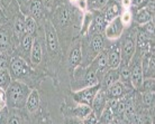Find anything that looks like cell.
<instances>
[{
  "label": "cell",
  "mask_w": 155,
  "mask_h": 124,
  "mask_svg": "<svg viewBox=\"0 0 155 124\" xmlns=\"http://www.w3.org/2000/svg\"><path fill=\"white\" fill-rule=\"evenodd\" d=\"M115 119L113 111L110 110L108 105H106V107L102 110V112L99 115V124H110Z\"/></svg>",
  "instance_id": "obj_20"
},
{
  "label": "cell",
  "mask_w": 155,
  "mask_h": 124,
  "mask_svg": "<svg viewBox=\"0 0 155 124\" xmlns=\"http://www.w3.org/2000/svg\"><path fill=\"white\" fill-rule=\"evenodd\" d=\"M53 1H54V0H44V2H45L46 6H51V5L53 4Z\"/></svg>",
  "instance_id": "obj_44"
},
{
  "label": "cell",
  "mask_w": 155,
  "mask_h": 124,
  "mask_svg": "<svg viewBox=\"0 0 155 124\" xmlns=\"http://www.w3.org/2000/svg\"><path fill=\"white\" fill-rule=\"evenodd\" d=\"M110 124H123L121 123V122H120V121H118V120H115V119H114V121L113 122H111V123Z\"/></svg>",
  "instance_id": "obj_45"
},
{
  "label": "cell",
  "mask_w": 155,
  "mask_h": 124,
  "mask_svg": "<svg viewBox=\"0 0 155 124\" xmlns=\"http://www.w3.org/2000/svg\"><path fill=\"white\" fill-rule=\"evenodd\" d=\"M29 88L27 85L23 84L21 82L15 81L10 83L7 88V104L12 107H23L26 106V101L29 95Z\"/></svg>",
  "instance_id": "obj_1"
},
{
  "label": "cell",
  "mask_w": 155,
  "mask_h": 124,
  "mask_svg": "<svg viewBox=\"0 0 155 124\" xmlns=\"http://www.w3.org/2000/svg\"><path fill=\"white\" fill-rule=\"evenodd\" d=\"M58 20H60V23L62 26H65L69 23V21H70V11H69L68 8H61L60 14H58Z\"/></svg>",
  "instance_id": "obj_27"
},
{
  "label": "cell",
  "mask_w": 155,
  "mask_h": 124,
  "mask_svg": "<svg viewBox=\"0 0 155 124\" xmlns=\"http://www.w3.org/2000/svg\"><path fill=\"white\" fill-rule=\"evenodd\" d=\"M7 105V96H6V92L5 89L0 88V111L6 107Z\"/></svg>",
  "instance_id": "obj_37"
},
{
  "label": "cell",
  "mask_w": 155,
  "mask_h": 124,
  "mask_svg": "<svg viewBox=\"0 0 155 124\" xmlns=\"http://www.w3.org/2000/svg\"><path fill=\"white\" fill-rule=\"evenodd\" d=\"M8 124H21V122H20V119L17 116H12L10 120H9V122H8Z\"/></svg>",
  "instance_id": "obj_41"
},
{
  "label": "cell",
  "mask_w": 155,
  "mask_h": 124,
  "mask_svg": "<svg viewBox=\"0 0 155 124\" xmlns=\"http://www.w3.org/2000/svg\"><path fill=\"white\" fill-rule=\"evenodd\" d=\"M75 4L79 6V8H81V10H87V7H88V0H77Z\"/></svg>",
  "instance_id": "obj_39"
},
{
  "label": "cell",
  "mask_w": 155,
  "mask_h": 124,
  "mask_svg": "<svg viewBox=\"0 0 155 124\" xmlns=\"http://www.w3.org/2000/svg\"><path fill=\"white\" fill-rule=\"evenodd\" d=\"M120 19H121V23H124V26L129 25L130 21H132V14H130V11L129 10H125L123 12V15H121V17H120Z\"/></svg>",
  "instance_id": "obj_34"
},
{
  "label": "cell",
  "mask_w": 155,
  "mask_h": 124,
  "mask_svg": "<svg viewBox=\"0 0 155 124\" xmlns=\"http://www.w3.org/2000/svg\"><path fill=\"white\" fill-rule=\"evenodd\" d=\"M107 20L105 19V16L98 15L96 16L92 20V23L89 28V33H97L100 34L101 31H105L106 27H107Z\"/></svg>",
  "instance_id": "obj_11"
},
{
  "label": "cell",
  "mask_w": 155,
  "mask_h": 124,
  "mask_svg": "<svg viewBox=\"0 0 155 124\" xmlns=\"http://www.w3.org/2000/svg\"><path fill=\"white\" fill-rule=\"evenodd\" d=\"M46 43L47 47H48V51L52 53L58 51V35H56V31H55L54 27L52 26V23L48 21L46 23Z\"/></svg>",
  "instance_id": "obj_7"
},
{
  "label": "cell",
  "mask_w": 155,
  "mask_h": 124,
  "mask_svg": "<svg viewBox=\"0 0 155 124\" xmlns=\"http://www.w3.org/2000/svg\"><path fill=\"white\" fill-rule=\"evenodd\" d=\"M100 89H101L100 84H96V85H92V86H87V87H84L81 91L74 92L73 97L79 104H85L91 106L93 98L96 97L97 93Z\"/></svg>",
  "instance_id": "obj_2"
},
{
  "label": "cell",
  "mask_w": 155,
  "mask_h": 124,
  "mask_svg": "<svg viewBox=\"0 0 155 124\" xmlns=\"http://www.w3.org/2000/svg\"><path fill=\"white\" fill-rule=\"evenodd\" d=\"M71 1H72V2H77V0H71Z\"/></svg>",
  "instance_id": "obj_47"
},
{
  "label": "cell",
  "mask_w": 155,
  "mask_h": 124,
  "mask_svg": "<svg viewBox=\"0 0 155 124\" xmlns=\"http://www.w3.org/2000/svg\"><path fill=\"white\" fill-rule=\"evenodd\" d=\"M36 30V21L33 17H27L25 18V26H24V35H31Z\"/></svg>",
  "instance_id": "obj_24"
},
{
  "label": "cell",
  "mask_w": 155,
  "mask_h": 124,
  "mask_svg": "<svg viewBox=\"0 0 155 124\" xmlns=\"http://www.w3.org/2000/svg\"><path fill=\"white\" fill-rule=\"evenodd\" d=\"M84 82L87 86H92L98 84V76H97V70L93 68L92 66L87 70L84 74Z\"/></svg>",
  "instance_id": "obj_22"
},
{
  "label": "cell",
  "mask_w": 155,
  "mask_h": 124,
  "mask_svg": "<svg viewBox=\"0 0 155 124\" xmlns=\"http://www.w3.org/2000/svg\"><path fill=\"white\" fill-rule=\"evenodd\" d=\"M93 20V16L91 12H85L84 16H83V19H82V25H81V34L82 35H85L88 31H89V28L92 23Z\"/></svg>",
  "instance_id": "obj_26"
},
{
  "label": "cell",
  "mask_w": 155,
  "mask_h": 124,
  "mask_svg": "<svg viewBox=\"0 0 155 124\" xmlns=\"http://www.w3.org/2000/svg\"><path fill=\"white\" fill-rule=\"evenodd\" d=\"M143 102L144 104H146L147 106H151L154 102V92H145L143 94Z\"/></svg>",
  "instance_id": "obj_33"
},
{
  "label": "cell",
  "mask_w": 155,
  "mask_h": 124,
  "mask_svg": "<svg viewBox=\"0 0 155 124\" xmlns=\"http://www.w3.org/2000/svg\"><path fill=\"white\" fill-rule=\"evenodd\" d=\"M90 45H91V49H92V51L94 53V55L99 54L100 51H104L105 42H104V38H102L101 34H96V35H93Z\"/></svg>",
  "instance_id": "obj_17"
},
{
  "label": "cell",
  "mask_w": 155,
  "mask_h": 124,
  "mask_svg": "<svg viewBox=\"0 0 155 124\" xmlns=\"http://www.w3.org/2000/svg\"><path fill=\"white\" fill-rule=\"evenodd\" d=\"M118 81H119V70L110 68L109 70H107V73L104 76V86L106 88H108L109 86H111Z\"/></svg>",
  "instance_id": "obj_14"
},
{
  "label": "cell",
  "mask_w": 155,
  "mask_h": 124,
  "mask_svg": "<svg viewBox=\"0 0 155 124\" xmlns=\"http://www.w3.org/2000/svg\"><path fill=\"white\" fill-rule=\"evenodd\" d=\"M91 112H92V109H91V106H89V105H85V104H79L77 107L74 109L73 114L77 117H79V119H81V120H84L85 117L88 116V115H89Z\"/></svg>",
  "instance_id": "obj_21"
},
{
  "label": "cell",
  "mask_w": 155,
  "mask_h": 124,
  "mask_svg": "<svg viewBox=\"0 0 155 124\" xmlns=\"http://www.w3.org/2000/svg\"><path fill=\"white\" fill-rule=\"evenodd\" d=\"M4 23H5V17H4V15H2V12L0 11V26Z\"/></svg>",
  "instance_id": "obj_43"
},
{
  "label": "cell",
  "mask_w": 155,
  "mask_h": 124,
  "mask_svg": "<svg viewBox=\"0 0 155 124\" xmlns=\"http://www.w3.org/2000/svg\"><path fill=\"white\" fill-rule=\"evenodd\" d=\"M9 45V38L6 33H0V51H5L8 48Z\"/></svg>",
  "instance_id": "obj_32"
},
{
  "label": "cell",
  "mask_w": 155,
  "mask_h": 124,
  "mask_svg": "<svg viewBox=\"0 0 155 124\" xmlns=\"http://www.w3.org/2000/svg\"><path fill=\"white\" fill-rule=\"evenodd\" d=\"M121 64L120 46L116 45L108 51V66L110 68H118Z\"/></svg>",
  "instance_id": "obj_10"
},
{
  "label": "cell",
  "mask_w": 155,
  "mask_h": 124,
  "mask_svg": "<svg viewBox=\"0 0 155 124\" xmlns=\"http://www.w3.org/2000/svg\"><path fill=\"white\" fill-rule=\"evenodd\" d=\"M107 101H108V98H107V96L105 95V93H104V91H99L97 93V95H96V97L93 98V102L92 104H91V109H92V111L96 114L98 115V117H99V115H100V113L102 112V110L106 107V105H107Z\"/></svg>",
  "instance_id": "obj_8"
},
{
  "label": "cell",
  "mask_w": 155,
  "mask_h": 124,
  "mask_svg": "<svg viewBox=\"0 0 155 124\" xmlns=\"http://www.w3.org/2000/svg\"><path fill=\"white\" fill-rule=\"evenodd\" d=\"M152 16H153V11H151L150 9L147 8L140 9L136 15V23L138 25H145L152 21Z\"/></svg>",
  "instance_id": "obj_19"
},
{
  "label": "cell",
  "mask_w": 155,
  "mask_h": 124,
  "mask_svg": "<svg viewBox=\"0 0 155 124\" xmlns=\"http://www.w3.org/2000/svg\"><path fill=\"white\" fill-rule=\"evenodd\" d=\"M109 2V0H92V5L94 8L97 9H100V8H104L106 5Z\"/></svg>",
  "instance_id": "obj_38"
},
{
  "label": "cell",
  "mask_w": 155,
  "mask_h": 124,
  "mask_svg": "<svg viewBox=\"0 0 155 124\" xmlns=\"http://www.w3.org/2000/svg\"><path fill=\"white\" fill-rule=\"evenodd\" d=\"M136 51V42L133 38V36H128L124 40L123 46L120 47V53H121V62L124 65H129L130 60L133 59Z\"/></svg>",
  "instance_id": "obj_3"
},
{
  "label": "cell",
  "mask_w": 155,
  "mask_h": 124,
  "mask_svg": "<svg viewBox=\"0 0 155 124\" xmlns=\"http://www.w3.org/2000/svg\"><path fill=\"white\" fill-rule=\"evenodd\" d=\"M132 4H133V0H121V5H123V7H124L126 10L129 9V7L132 6Z\"/></svg>",
  "instance_id": "obj_40"
},
{
  "label": "cell",
  "mask_w": 155,
  "mask_h": 124,
  "mask_svg": "<svg viewBox=\"0 0 155 124\" xmlns=\"http://www.w3.org/2000/svg\"><path fill=\"white\" fill-rule=\"evenodd\" d=\"M24 26H25V19L23 17H18L16 19L15 26H14V29H15V34L17 36H20L24 34Z\"/></svg>",
  "instance_id": "obj_29"
},
{
  "label": "cell",
  "mask_w": 155,
  "mask_h": 124,
  "mask_svg": "<svg viewBox=\"0 0 155 124\" xmlns=\"http://www.w3.org/2000/svg\"><path fill=\"white\" fill-rule=\"evenodd\" d=\"M142 87L145 88V92H154V79H147V81L143 82V85Z\"/></svg>",
  "instance_id": "obj_36"
},
{
  "label": "cell",
  "mask_w": 155,
  "mask_h": 124,
  "mask_svg": "<svg viewBox=\"0 0 155 124\" xmlns=\"http://www.w3.org/2000/svg\"><path fill=\"white\" fill-rule=\"evenodd\" d=\"M28 66L26 62L20 57H15L12 59L10 63V72L15 76L16 78L21 77L24 75H26L28 73Z\"/></svg>",
  "instance_id": "obj_6"
},
{
  "label": "cell",
  "mask_w": 155,
  "mask_h": 124,
  "mask_svg": "<svg viewBox=\"0 0 155 124\" xmlns=\"http://www.w3.org/2000/svg\"><path fill=\"white\" fill-rule=\"evenodd\" d=\"M12 83V76L7 70H0V88L6 89L9 87Z\"/></svg>",
  "instance_id": "obj_25"
},
{
  "label": "cell",
  "mask_w": 155,
  "mask_h": 124,
  "mask_svg": "<svg viewBox=\"0 0 155 124\" xmlns=\"http://www.w3.org/2000/svg\"><path fill=\"white\" fill-rule=\"evenodd\" d=\"M7 66H8L7 55L5 54L4 51H0V70H7Z\"/></svg>",
  "instance_id": "obj_35"
},
{
  "label": "cell",
  "mask_w": 155,
  "mask_h": 124,
  "mask_svg": "<svg viewBox=\"0 0 155 124\" xmlns=\"http://www.w3.org/2000/svg\"><path fill=\"white\" fill-rule=\"evenodd\" d=\"M42 0H31L29 4V10H31L33 18H39L41 14H42Z\"/></svg>",
  "instance_id": "obj_23"
},
{
  "label": "cell",
  "mask_w": 155,
  "mask_h": 124,
  "mask_svg": "<svg viewBox=\"0 0 155 124\" xmlns=\"http://www.w3.org/2000/svg\"><path fill=\"white\" fill-rule=\"evenodd\" d=\"M107 89H108V92H107L108 93V95H107L108 100H110V98H119L124 94V83L118 81L111 86H109Z\"/></svg>",
  "instance_id": "obj_15"
},
{
  "label": "cell",
  "mask_w": 155,
  "mask_h": 124,
  "mask_svg": "<svg viewBox=\"0 0 155 124\" xmlns=\"http://www.w3.org/2000/svg\"><path fill=\"white\" fill-rule=\"evenodd\" d=\"M129 81L132 82V85L136 89L142 88V85H143V82H144V70H143L142 63L137 62L135 65L133 66V68L130 70Z\"/></svg>",
  "instance_id": "obj_5"
},
{
  "label": "cell",
  "mask_w": 155,
  "mask_h": 124,
  "mask_svg": "<svg viewBox=\"0 0 155 124\" xmlns=\"http://www.w3.org/2000/svg\"><path fill=\"white\" fill-rule=\"evenodd\" d=\"M124 28H125L124 23H121L120 17H118L116 19L111 20V21L107 25V27H106V29H105L106 37L108 39H110V40L118 39L120 36L123 35Z\"/></svg>",
  "instance_id": "obj_4"
},
{
  "label": "cell",
  "mask_w": 155,
  "mask_h": 124,
  "mask_svg": "<svg viewBox=\"0 0 155 124\" xmlns=\"http://www.w3.org/2000/svg\"><path fill=\"white\" fill-rule=\"evenodd\" d=\"M82 124H99V117L92 111L88 116L85 117L84 120L82 121Z\"/></svg>",
  "instance_id": "obj_31"
},
{
  "label": "cell",
  "mask_w": 155,
  "mask_h": 124,
  "mask_svg": "<svg viewBox=\"0 0 155 124\" xmlns=\"http://www.w3.org/2000/svg\"><path fill=\"white\" fill-rule=\"evenodd\" d=\"M38 106H39V94L36 89H33V91H31V93H29V95L27 97L26 109L31 113H33L38 109Z\"/></svg>",
  "instance_id": "obj_12"
},
{
  "label": "cell",
  "mask_w": 155,
  "mask_h": 124,
  "mask_svg": "<svg viewBox=\"0 0 155 124\" xmlns=\"http://www.w3.org/2000/svg\"><path fill=\"white\" fill-rule=\"evenodd\" d=\"M77 124H82V122H79V123H77Z\"/></svg>",
  "instance_id": "obj_48"
},
{
  "label": "cell",
  "mask_w": 155,
  "mask_h": 124,
  "mask_svg": "<svg viewBox=\"0 0 155 124\" xmlns=\"http://www.w3.org/2000/svg\"><path fill=\"white\" fill-rule=\"evenodd\" d=\"M133 2L136 5V6H140L144 2V0H133Z\"/></svg>",
  "instance_id": "obj_42"
},
{
  "label": "cell",
  "mask_w": 155,
  "mask_h": 124,
  "mask_svg": "<svg viewBox=\"0 0 155 124\" xmlns=\"http://www.w3.org/2000/svg\"><path fill=\"white\" fill-rule=\"evenodd\" d=\"M92 67L97 72H102L108 67V51H102L94 56L92 62Z\"/></svg>",
  "instance_id": "obj_9"
},
{
  "label": "cell",
  "mask_w": 155,
  "mask_h": 124,
  "mask_svg": "<svg viewBox=\"0 0 155 124\" xmlns=\"http://www.w3.org/2000/svg\"><path fill=\"white\" fill-rule=\"evenodd\" d=\"M81 57H82L81 46H80V44H77L70 51V55H69V63H70L72 66L79 65V64H80V60H81Z\"/></svg>",
  "instance_id": "obj_18"
},
{
  "label": "cell",
  "mask_w": 155,
  "mask_h": 124,
  "mask_svg": "<svg viewBox=\"0 0 155 124\" xmlns=\"http://www.w3.org/2000/svg\"><path fill=\"white\" fill-rule=\"evenodd\" d=\"M0 124H4V115L0 113Z\"/></svg>",
  "instance_id": "obj_46"
},
{
  "label": "cell",
  "mask_w": 155,
  "mask_h": 124,
  "mask_svg": "<svg viewBox=\"0 0 155 124\" xmlns=\"http://www.w3.org/2000/svg\"><path fill=\"white\" fill-rule=\"evenodd\" d=\"M33 42H34V39H33V36H31V35H24L23 39H21V46H23V48L26 51H31V45H33Z\"/></svg>",
  "instance_id": "obj_30"
},
{
  "label": "cell",
  "mask_w": 155,
  "mask_h": 124,
  "mask_svg": "<svg viewBox=\"0 0 155 124\" xmlns=\"http://www.w3.org/2000/svg\"><path fill=\"white\" fill-rule=\"evenodd\" d=\"M42 45L39 43V40L35 39L33 42V45H31V63L34 65H38L41 60H42Z\"/></svg>",
  "instance_id": "obj_13"
},
{
  "label": "cell",
  "mask_w": 155,
  "mask_h": 124,
  "mask_svg": "<svg viewBox=\"0 0 155 124\" xmlns=\"http://www.w3.org/2000/svg\"><path fill=\"white\" fill-rule=\"evenodd\" d=\"M120 15V6L118 2H111L109 5L105 12V19L107 23H110L111 20L118 18Z\"/></svg>",
  "instance_id": "obj_16"
},
{
  "label": "cell",
  "mask_w": 155,
  "mask_h": 124,
  "mask_svg": "<svg viewBox=\"0 0 155 124\" xmlns=\"http://www.w3.org/2000/svg\"><path fill=\"white\" fill-rule=\"evenodd\" d=\"M130 77V68L129 65H123L121 68L119 70V81L121 83H126L129 81Z\"/></svg>",
  "instance_id": "obj_28"
}]
</instances>
